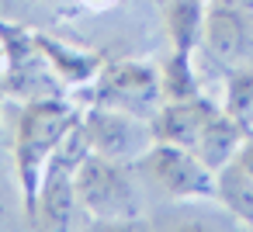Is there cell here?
I'll return each instance as SVG.
<instances>
[{
	"mask_svg": "<svg viewBox=\"0 0 253 232\" xmlns=\"http://www.w3.org/2000/svg\"><path fill=\"white\" fill-rule=\"evenodd\" d=\"M4 218H7V208H4V194H0V225H4Z\"/></svg>",
	"mask_w": 253,
	"mask_h": 232,
	"instance_id": "obj_17",
	"label": "cell"
},
{
	"mask_svg": "<svg viewBox=\"0 0 253 232\" xmlns=\"http://www.w3.org/2000/svg\"><path fill=\"white\" fill-rule=\"evenodd\" d=\"M77 125H80V115L59 97H32L21 108L18 132H14V166H18V184H21L28 222L35 218V201H39V184H42L45 166Z\"/></svg>",
	"mask_w": 253,
	"mask_h": 232,
	"instance_id": "obj_1",
	"label": "cell"
},
{
	"mask_svg": "<svg viewBox=\"0 0 253 232\" xmlns=\"http://www.w3.org/2000/svg\"><path fill=\"white\" fill-rule=\"evenodd\" d=\"M215 180H218L215 197H218L239 222L253 225V177H250L239 163H225V166L215 173Z\"/></svg>",
	"mask_w": 253,
	"mask_h": 232,
	"instance_id": "obj_12",
	"label": "cell"
},
{
	"mask_svg": "<svg viewBox=\"0 0 253 232\" xmlns=\"http://www.w3.org/2000/svg\"><path fill=\"white\" fill-rule=\"evenodd\" d=\"M229 4H243V7H253V0H229Z\"/></svg>",
	"mask_w": 253,
	"mask_h": 232,
	"instance_id": "obj_18",
	"label": "cell"
},
{
	"mask_svg": "<svg viewBox=\"0 0 253 232\" xmlns=\"http://www.w3.org/2000/svg\"><path fill=\"white\" fill-rule=\"evenodd\" d=\"M84 153H87V139H84V128L77 125L66 135V142L59 146V153L49 159L45 173H42L32 225L73 229V215L80 208V201H77V163L84 159Z\"/></svg>",
	"mask_w": 253,
	"mask_h": 232,
	"instance_id": "obj_5",
	"label": "cell"
},
{
	"mask_svg": "<svg viewBox=\"0 0 253 232\" xmlns=\"http://www.w3.org/2000/svg\"><path fill=\"white\" fill-rule=\"evenodd\" d=\"M84 7H90V11H108V7H115L118 0H80Z\"/></svg>",
	"mask_w": 253,
	"mask_h": 232,
	"instance_id": "obj_16",
	"label": "cell"
},
{
	"mask_svg": "<svg viewBox=\"0 0 253 232\" xmlns=\"http://www.w3.org/2000/svg\"><path fill=\"white\" fill-rule=\"evenodd\" d=\"M35 42H39V49H42V56H45L49 70L59 77V83H70V87L90 83V80L101 73V66H104L101 56L70 49V45H63V42H56V39H49V35H35Z\"/></svg>",
	"mask_w": 253,
	"mask_h": 232,
	"instance_id": "obj_11",
	"label": "cell"
},
{
	"mask_svg": "<svg viewBox=\"0 0 253 232\" xmlns=\"http://www.w3.org/2000/svg\"><path fill=\"white\" fill-rule=\"evenodd\" d=\"M232 163H239V166H243V170L253 177V132H246V139H243V146L236 149Z\"/></svg>",
	"mask_w": 253,
	"mask_h": 232,
	"instance_id": "obj_15",
	"label": "cell"
},
{
	"mask_svg": "<svg viewBox=\"0 0 253 232\" xmlns=\"http://www.w3.org/2000/svg\"><path fill=\"white\" fill-rule=\"evenodd\" d=\"M201 49L211 59H218L225 70L253 63V7L211 0L208 14H205Z\"/></svg>",
	"mask_w": 253,
	"mask_h": 232,
	"instance_id": "obj_7",
	"label": "cell"
},
{
	"mask_svg": "<svg viewBox=\"0 0 253 232\" xmlns=\"http://www.w3.org/2000/svg\"><path fill=\"white\" fill-rule=\"evenodd\" d=\"M135 163L108 159L94 149L84 153L77 163V201L87 211V218L104 225H132L142 215L139 187L132 177Z\"/></svg>",
	"mask_w": 253,
	"mask_h": 232,
	"instance_id": "obj_2",
	"label": "cell"
},
{
	"mask_svg": "<svg viewBox=\"0 0 253 232\" xmlns=\"http://www.w3.org/2000/svg\"><path fill=\"white\" fill-rule=\"evenodd\" d=\"M90 104H104V108H118V111H128L139 118H153L163 104L160 70L153 63H139V59H111L94 77Z\"/></svg>",
	"mask_w": 253,
	"mask_h": 232,
	"instance_id": "obj_3",
	"label": "cell"
},
{
	"mask_svg": "<svg viewBox=\"0 0 253 232\" xmlns=\"http://www.w3.org/2000/svg\"><path fill=\"white\" fill-rule=\"evenodd\" d=\"M135 170H142V177L149 184H156L163 194L180 197V201H187V197H215V191H218L215 170L205 166V159L194 149L173 146V142L156 139L139 156Z\"/></svg>",
	"mask_w": 253,
	"mask_h": 232,
	"instance_id": "obj_4",
	"label": "cell"
},
{
	"mask_svg": "<svg viewBox=\"0 0 253 232\" xmlns=\"http://www.w3.org/2000/svg\"><path fill=\"white\" fill-rule=\"evenodd\" d=\"M87 149L118 159V163H139V156L156 142L149 118L118 111V108H104V104H90L87 115L80 118Z\"/></svg>",
	"mask_w": 253,
	"mask_h": 232,
	"instance_id": "obj_6",
	"label": "cell"
},
{
	"mask_svg": "<svg viewBox=\"0 0 253 232\" xmlns=\"http://www.w3.org/2000/svg\"><path fill=\"white\" fill-rule=\"evenodd\" d=\"M225 111L246 132H253V63L229 70V80H225Z\"/></svg>",
	"mask_w": 253,
	"mask_h": 232,
	"instance_id": "obj_14",
	"label": "cell"
},
{
	"mask_svg": "<svg viewBox=\"0 0 253 232\" xmlns=\"http://www.w3.org/2000/svg\"><path fill=\"white\" fill-rule=\"evenodd\" d=\"M160 83H163V101H187L198 97V73L191 63V52H170V59L160 70Z\"/></svg>",
	"mask_w": 253,
	"mask_h": 232,
	"instance_id": "obj_13",
	"label": "cell"
},
{
	"mask_svg": "<svg viewBox=\"0 0 253 232\" xmlns=\"http://www.w3.org/2000/svg\"><path fill=\"white\" fill-rule=\"evenodd\" d=\"M243 139H246V128H243L225 108H218V111L208 118V125L201 128V135H198V142H194V153L205 159V166H211V170L218 173L225 163H232V156H236V149L243 146Z\"/></svg>",
	"mask_w": 253,
	"mask_h": 232,
	"instance_id": "obj_10",
	"label": "cell"
},
{
	"mask_svg": "<svg viewBox=\"0 0 253 232\" xmlns=\"http://www.w3.org/2000/svg\"><path fill=\"white\" fill-rule=\"evenodd\" d=\"M218 108L208 101V97H187V101H163L160 111L149 118L153 125V135L160 142H173V146H187L194 149L201 128L208 125V118L215 115Z\"/></svg>",
	"mask_w": 253,
	"mask_h": 232,
	"instance_id": "obj_8",
	"label": "cell"
},
{
	"mask_svg": "<svg viewBox=\"0 0 253 232\" xmlns=\"http://www.w3.org/2000/svg\"><path fill=\"white\" fill-rule=\"evenodd\" d=\"M160 14L163 28L170 35L173 52H198L201 35H205V14H208V0H160Z\"/></svg>",
	"mask_w": 253,
	"mask_h": 232,
	"instance_id": "obj_9",
	"label": "cell"
}]
</instances>
